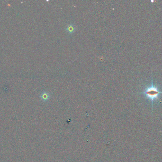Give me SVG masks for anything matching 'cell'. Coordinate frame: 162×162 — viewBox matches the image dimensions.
<instances>
[{
  "label": "cell",
  "mask_w": 162,
  "mask_h": 162,
  "mask_svg": "<svg viewBox=\"0 0 162 162\" xmlns=\"http://www.w3.org/2000/svg\"><path fill=\"white\" fill-rule=\"evenodd\" d=\"M141 94H144L151 102L152 107H153L154 102L158 99L160 95L162 94V91L159 90L158 86L154 85L152 79L151 85L146 88L144 91L141 93Z\"/></svg>",
  "instance_id": "obj_1"
},
{
  "label": "cell",
  "mask_w": 162,
  "mask_h": 162,
  "mask_svg": "<svg viewBox=\"0 0 162 162\" xmlns=\"http://www.w3.org/2000/svg\"><path fill=\"white\" fill-rule=\"evenodd\" d=\"M66 30L70 34H72L76 30V27L72 23L69 24L66 27Z\"/></svg>",
  "instance_id": "obj_2"
},
{
  "label": "cell",
  "mask_w": 162,
  "mask_h": 162,
  "mask_svg": "<svg viewBox=\"0 0 162 162\" xmlns=\"http://www.w3.org/2000/svg\"><path fill=\"white\" fill-rule=\"evenodd\" d=\"M50 97L49 94L47 92H44L41 95V97L43 100H47Z\"/></svg>",
  "instance_id": "obj_3"
}]
</instances>
